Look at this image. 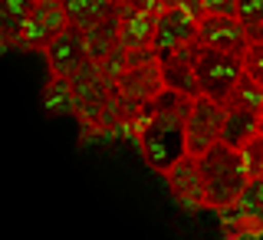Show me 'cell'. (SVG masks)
I'll use <instances>...</instances> for the list:
<instances>
[{
	"label": "cell",
	"mask_w": 263,
	"mask_h": 240,
	"mask_svg": "<svg viewBox=\"0 0 263 240\" xmlns=\"http://www.w3.org/2000/svg\"><path fill=\"white\" fill-rule=\"evenodd\" d=\"M197 43L204 49H217L227 56H240L247 53V30L237 16H204L197 23Z\"/></svg>",
	"instance_id": "cell-6"
},
{
	"label": "cell",
	"mask_w": 263,
	"mask_h": 240,
	"mask_svg": "<svg viewBox=\"0 0 263 240\" xmlns=\"http://www.w3.org/2000/svg\"><path fill=\"white\" fill-rule=\"evenodd\" d=\"M237 20L243 27L263 23V0H237Z\"/></svg>",
	"instance_id": "cell-22"
},
{
	"label": "cell",
	"mask_w": 263,
	"mask_h": 240,
	"mask_svg": "<svg viewBox=\"0 0 263 240\" xmlns=\"http://www.w3.org/2000/svg\"><path fill=\"white\" fill-rule=\"evenodd\" d=\"M260 109H263V89L253 79L240 76V82L224 99V112H260Z\"/></svg>",
	"instance_id": "cell-17"
},
{
	"label": "cell",
	"mask_w": 263,
	"mask_h": 240,
	"mask_svg": "<svg viewBox=\"0 0 263 240\" xmlns=\"http://www.w3.org/2000/svg\"><path fill=\"white\" fill-rule=\"evenodd\" d=\"M63 30H66V16H63L60 0H36L33 16L27 23V33H23L20 43L30 46V49H46Z\"/></svg>",
	"instance_id": "cell-10"
},
{
	"label": "cell",
	"mask_w": 263,
	"mask_h": 240,
	"mask_svg": "<svg viewBox=\"0 0 263 240\" xmlns=\"http://www.w3.org/2000/svg\"><path fill=\"white\" fill-rule=\"evenodd\" d=\"M164 178H168L171 194H175L181 204H187V208H204L208 194H204V178H201V168H197V158L184 155Z\"/></svg>",
	"instance_id": "cell-11"
},
{
	"label": "cell",
	"mask_w": 263,
	"mask_h": 240,
	"mask_svg": "<svg viewBox=\"0 0 263 240\" xmlns=\"http://www.w3.org/2000/svg\"><path fill=\"white\" fill-rule=\"evenodd\" d=\"M43 105L49 112H72L76 109V93H72V82L53 76V82L46 86L43 93Z\"/></svg>",
	"instance_id": "cell-18"
},
{
	"label": "cell",
	"mask_w": 263,
	"mask_h": 240,
	"mask_svg": "<svg viewBox=\"0 0 263 240\" xmlns=\"http://www.w3.org/2000/svg\"><path fill=\"white\" fill-rule=\"evenodd\" d=\"M33 7H36V0H0V36L20 43L33 16Z\"/></svg>",
	"instance_id": "cell-14"
},
{
	"label": "cell",
	"mask_w": 263,
	"mask_h": 240,
	"mask_svg": "<svg viewBox=\"0 0 263 240\" xmlns=\"http://www.w3.org/2000/svg\"><path fill=\"white\" fill-rule=\"evenodd\" d=\"M224 105L214 102L208 96L191 99L187 109V122H184V145L191 158H201L208 148H214L220 142V128H224Z\"/></svg>",
	"instance_id": "cell-4"
},
{
	"label": "cell",
	"mask_w": 263,
	"mask_h": 240,
	"mask_svg": "<svg viewBox=\"0 0 263 240\" xmlns=\"http://www.w3.org/2000/svg\"><path fill=\"white\" fill-rule=\"evenodd\" d=\"M260 135H263V109H260Z\"/></svg>",
	"instance_id": "cell-27"
},
{
	"label": "cell",
	"mask_w": 263,
	"mask_h": 240,
	"mask_svg": "<svg viewBox=\"0 0 263 240\" xmlns=\"http://www.w3.org/2000/svg\"><path fill=\"white\" fill-rule=\"evenodd\" d=\"M243 30H247V43H263V23H253V27Z\"/></svg>",
	"instance_id": "cell-26"
},
{
	"label": "cell",
	"mask_w": 263,
	"mask_h": 240,
	"mask_svg": "<svg viewBox=\"0 0 263 240\" xmlns=\"http://www.w3.org/2000/svg\"><path fill=\"white\" fill-rule=\"evenodd\" d=\"M60 7L66 16V27H72L79 33H89L102 20L119 13V7H112L109 0H60Z\"/></svg>",
	"instance_id": "cell-13"
},
{
	"label": "cell",
	"mask_w": 263,
	"mask_h": 240,
	"mask_svg": "<svg viewBox=\"0 0 263 240\" xmlns=\"http://www.w3.org/2000/svg\"><path fill=\"white\" fill-rule=\"evenodd\" d=\"M208 16H237V0H204Z\"/></svg>",
	"instance_id": "cell-24"
},
{
	"label": "cell",
	"mask_w": 263,
	"mask_h": 240,
	"mask_svg": "<svg viewBox=\"0 0 263 240\" xmlns=\"http://www.w3.org/2000/svg\"><path fill=\"white\" fill-rule=\"evenodd\" d=\"M197 40V20L191 13H184L181 7H168L155 20V36H152V53L161 60H168L175 49L187 46Z\"/></svg>",
	"instance_id": "cell-5"
},
{
	"label": "cell",
	"mask_w": 263,
	"mask_h": 240,
	"mask_svg": "<svg viewBox=\"0 0 263 240\" xmlns=\"http://www.w3.org/2000/svg\"><path fill=\"white\" fill-rule=\"evenodd\" d=\"M240 76H243L240 56H227V53L201 46V53H197V60H194V79H197L201 96H208V99L224 105V99L230 96V89L240 82Z\"/></svg>",
	"instance_id": "cell-3"
},
{
	"label": "cell",
	"mask_w": 263,
	"mask_h": 240,
	"mask_svg": "<svg viewBox=\"0 0 263 240\" xmlns=\"http://www.w3.org/2000/svg\"><path fill=\"white\" fill-rule=\"evenodd\" d=\"M197 168H201V178H204V208H214V211H227V208H237L243 188H247V171H243V161H240V152L227 148L224 142H217L214 148L197 158Z\"/></svg>",
	"instance_id": "cell-2"
},
{
	"label": "cell",
	"mask_w": 263,
	"mask_h": 240,
	"mask_svg": "<svg viewBox=\"0 0 263 240\" xmlns=\"http://www.w3.org/2000/svg\"><path fill=\"white\" fill-rule=\"evenodd\" d=\"M240 63H243V76L253 79L263 89V43H250V46H247V53H243Z\"/></svg>",
	"instance_id": "cell-21"
},
{
	"label": "cell",
	"mask_w": 263,
	"mask_h": 240,
	"mask_svg": "<svg viewBox=\"0 0 263 240\" xmlns=\"http://www.w3.org/2000/svg\"><path fill=\"white\" fill-rule=\"evenodd\" d=\"M161 93H164V86H161L158 60L145 63V66H132V69H125L119 79H115V96L132 102V105H138V109H145V105Z\"/></svg>",
	"instance_id": "cell-9"
},
{
	"label": "cell",
	"mask_w": 263,
	"mask_h": 240,
	"mask_svg": "<svg viewBox=\"0 0 263 240\" xmlns=\"http://www.w3.org/2000/svg\"><path fill=\"white\" fill-rule=\"evenodd\" d=\"M82 36H86L89 60H92V63L109 60L115 49H119V13L109 16V20H102L99 27H92L89 33H82Z\"/></svg>",
	"instance_id": "cell-16"
},
{
	"label": "cell",
	"mask_w": 263,
	"mask_h": 240,
	"mask_svg": "<svg viewBox=\"0 0 263 240\" xmlns=\"http://www.w3.org/2000/svg\"><path fill=\"white\" fill-rule=\"evenodd\" d=\"M155 20H158V13H145V10H119V46L125 49V53L152 49Z\"/></svg>",
	"instance_id": "cell-12"
},
{
	"label": "cell",
	"mask_w": 263,
	"mask_h": 240,
	"mask_svg": "<svg viewBox=\"0 0 263 240\" xmlns=\"http://www.w3.org/2000/svg\"><path fill=\"white\" fill-rule=\"evenodd\" d=\"M197 53H201V43L194 40V43L175 49L168 60L158 63L161 86L168 89V93H178V96H184V99H197V96H201L197 79H194V60H197Z\"/></svg>",
	"instance_id": "cell-7"
},
{
	"label": "cell",
	"mask_w": 263,
	"mask_h": 240,
	"mask_svg": "<svg viewBox=\"0 0 263 240\" xmlns=\"http://www.w3.org/2000/svg\"><path fill=\"white\" fill-rule=\"evenodd\" d=\"M175 7H181L184 13H191L197 23H201L204 16H208V13H204V0H175Z\"/></svg>",
	"instance_id": "cell-25"
},
{
	"label": "cell",
	"mask_w": 263,
	"mask_h": 240,
	"mask_svg": "<svg viewBox=\"0 0 263 240\" xmlns=\"http://www.w3.org/2000/svg\"><path fill=\"white\" fill-rule=\"evenodd\" d=\"M46 63H49V72L60 79H72L82 66L89 63V49H86V36H82L79 30L66 27L60 36L53 40L46 49Z\"/></svg>",
	"instance_id": "cell-8"
},
{
	"label": "cell",
	"mask_w": 263,
	"mask_h": 240,
	"mask_svg": "<svg viewBox=\"0 0 263 240\" xmlns=\"http://www.w3.org/2000/svg\"><path fill=\"white\" fill-rule=\"evenodd\" d=\"M253 135H260V112H227L224 115V128H220V142L234 152L250 142Z\"/></svg>",
	"instance_id": "cell-15"
},
{
	"label": "cell",
	"mask_w": 263,
	"mask_h": 240,
	"mask_svg": "<svg viewBox=\"0 0 263 240\" xmlns=\"http://www.w3.org/2000/svg\"><path fill=\"white\" fill-rule=\"evenodd\" d=\"M237 208H240L243 217H253V220L263 224V178H250V181H247Z\"/></svg>",
	"instance_id": "cell-19"
},
{
	"label": "cell",
	"mask_w": 263,
	"mask_h": 240,
	"mask_svg": "<svg viewBox=\"0 0 263 240\" xmlns=\"http://www.w3.org/2000/svg\"><path fill=\"white\" fill-rule=\"evenodd\" d=\"M112 7H119V10H145V13H161L164 4L161 0H109Z\"/></svg>",
	"instance_id": "cell-23"
},
{
	"label": "cell",
	"mask_w": 263,
	"mask_h": 240,
	"mask_svg": "<svg viewBox=\"0 0 263 240\" xmlns=\"http://www.w3.org/2000/svg\"><path fill=\"white\" fill-rule=\"evenodd\" d=\"M240 161H243L247 178H263V135H253L240 148Z\"/></svg>",
	"instance_id": "cell-20"
},
{
	"label": "cell",
	"mask_w": 263,
	"mask_h": 240,
	"mask_svg": "<svg viewBox=\"0 0 263 240\" xmlns=\"http://www.w3.org/2000/svg\"><path fill=\"white\" fill-rule=\"evenodd\" d=\"M187 109H191V99L168 93V89L161 96H155L142 109L138 142H142V155H145L148 168H155L158 175H168L187 155V145H184Z\"/></svg>",
	"instance_id": "cell-1"
}]
</instances>
